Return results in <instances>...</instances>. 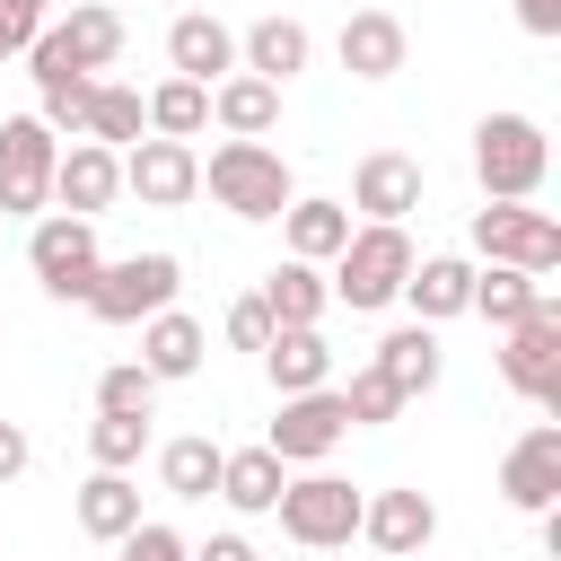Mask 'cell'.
<instances>
[{
	"instance_id": "33",
	"label": "cell",
	"mask_w": 561,
	"mask_h": 561,
	"mask_svg": "<svg viewBox=\"0 0 561 561\" xmlns=\"http://www.w3.org/2000/svg\"><path fill=\"white\" fill-rule=\"evenodd\" d=\"M88 456H96V473H131L149 456V412H96L88 421Z\"/></svg>"
},
{
	"instance_id": "35",
	"label": "cell",
	"mask_w": 561,
	"mask_h": 561,
	"mask_svg": "<svg viewBox=\"0 0 561 561\" xmlns=\"http://www.w3.org/2000/svg\"><path fill=\"white\" fill-rule=\"evenodd\" d=\"M96 412H158V377H149L140 359H114V368L96 377Z\"/></svg>"
},
{
	"instance_id": "41",
	"label": "cell",
	"mask_w": 561,
	"mask_h": 561,
	"mask_svg": "<svg viewBox=\"0 0 561 561\" xmlns=\"http://www.w3.org/2000/svg\"><path fill=\"white\" fill-rule=\"evenodd\" d=\"M193 561H263L245 535H210V543H193Z\"/></svg>"
},
{
	"instance_id": "29",
	"label": "cell",
	"mask_w": 561,
	"mask_h": 561,
	"mask_svg": "<svg viewBox=\"0 0 561 561\" xmlns=\"http://www.w3.org/2000/svg\"><path fill=\"white\" fill-rule=\"evenodd\" d=\"M254 298H263V316H272V324H324V307H333V289H324V272H316V263H272Z\"/></svg>"
},
{
	"instance_id": "15",
	"label": "cell",
	"mask_w": 561,
	"mask_h": 561,
	"mask_svg": "<svg viewBox=\"0 0 561 561\" xmlns=\"http://www.w3.org/2000/svg\"><path fill=\"white\" fill-rule=\"evenodd\" d=\"M359 535H368V552L412 561V552H430V535H438V500H430V491H412V482L368 491V500H359Z\"/></svg>"
},
{
	"instance_id": "21",
	"label": "cell",
	"mask_w": 561,
	"mask_h": 561,
	"mask_svg": "<svg viewBox=\"0 0 561 561\" xmlns=\"http://www.w3.org/2000/svg\"><path fill=\"white\" fill-rule=\"evenodd\" d=\"M307 61H316V35H307L298 18H254V26L237 35V70H254V79H272V88H289Z\"/></svg>"
},
{
	"instance_id": "20",
	"label": "cell",
	"mask_w": 561,
	"mask_h": 561,
	"mask_svg": "<svg viewBox=\"0 0 561 561\" xmlns=\"http://www.w3.org/2000/svg\"><path fill=\"white\" fill-rule=\"evenodd\" d=\"M403 307H412V324H447V316H465L473 307V254H421L412 263V280H403Z\"/></svg>"
},
{
	"instance_id": "13",
	"label": "cell",
	"mask_w": 561,
	"mask_h": 561,
	"mask_svg": "<svg viewBox=\"0 0 561 561\" xmlns=\"http://www.w3.org/2000/svg\"><path fill=\"white\" fill-rule=\"evenodd\" d=\"M421 184H430V175H421L412 149H368V158L351 167V202H342V210H368L377 228H403V219L421 210Z\"/></svg>"
},
{
	"instance_id": "4",
	"label": "cell",
	"mask_w": 561,
	"mask_h": 561,
	"mask_svg": "<svg viewBox=\"0 0 561 561\" xmlns=\"http://www.w3.org/2000/svg\"><path fill=\"white\" fill-rule=\"evenodd\" d=\"M412 237L403 228H377V219H359L351 228V245L333 254V307H351V316H377V307H394L403 298V280H412Z\"/></svg>"
},
{
	"instance_id": "30",
	"label": "cell",
	"mask_w": 561,
	"mask_h": 561,
	"mask_svg": "<svg viewBox=\"0 0 561 561\" xmlns=\"http://www.w3.org/2000/svg\"><path fill=\"white\" fill-rule=\"evenodd\" d=\"M149 131V114H140V88H123V79H96L88 88V123H79V140H96V149H131Z\"/></svg>"
},
{
	"instance_id": "19",
	"label": "cell",
	"mask_w": 561,
	"mask_h": 561,
	"mask_svg": "<svg viewBox=\"0 0 561 561\" xmlns=\"http://www.w3.org/2000/svg\"><path fill=\"white\" fill-rule=\"evenodd\" d=\"M263 377H272V394H316V386H333V342H324V324H272Z\"/></svg>"
},
{
	"instance_id": "32",
	"label": "cell",
	"mask_w": 561,
	"mask_h": 561,
	"mask_svg": "<svg viewBox=\"0 0 561 561\" xmlns=\"http://www.w3.org/2000/svg\"><path fill=\"white\" fill-rule=\"evenodd\" d=\"M158 482H167L175 500H210V491H219V438H202V430H193V438H167V447H158Z\"/></svg>"
},
{
	"instance_id": "9",
	"label": "cell",
	"mask_w": 561,
	"mask_h": 561,
	"mask_svg": "<svg viewBox=\"0 0 561 561\" xmlns=\"http://www.w3.org/2000/svg\"><path fill=\"white\" fill-rule=\"evenodd\" d=\"M53 158H61V140L35 114L0 123V219H44L53 210Z\"/></svg>"
},
{
	"instance_id": "26",
	"label": "cell",
	"mask_w": 561,
	"mask_h": 561,
	"mask_svg": "<svg viewBox=\"0 0 561 561\" xmlns=\"http://www.w3.org/2000/svg\"><path fill=\"white\" fill-rule=\"evenodd\" d=\"M368 368H377V377H386V386L412 403V394H430V386H438L447 351H438V333H430V324H394V333L377 342V359H368Z\"/></svg>"
},
{
	"instance_id": "5",
	"label": "cell",
	"mask_w": 561,
	"mask_h": 561,
	"mask_svg": "<svg viewBox=\"0 0 561 561\" xmlns=\"http://www.w3.org/2000/svg\"><path fill=\"white\" fill-rule=\"evenodd\" d=\"M26 272L44 280V298L61 307H88L96 272H105V245H96V219H70V210H44L26 228Z\"/></svg>"
},
{
	"instance_id": "38",
	"label": "cell",
	"mask_w": 561,
	"mask_h": 561,
	"mask_svg": "<svg viewBox=\"0 0 561 561\" xmlns=\"http://www.w3.org/2000/svg\"><path fill=\"white\" fill-rule=\"evenodd\" d=\"M219 333H228V342H237V351H263V342H272V316H263V298H254V289H245V298H237V307H228V316H219Z\"/></svg>"
},
{
	"instance_id": "18",
	"label": "cell",
	"mask_w": 561,
	"mask_h": 561,
	"mask_svg": "<svg viewBox=\"0 0 561 561\" xmlns=\"http://www.w3.org/2000/svg\"><path fill=\"white\" fill-rule=\"evenodd\" d=\"M333 53H342V70H351V79H368V88H377V79H394V70H403L412 35H403V18H394V9H351V18H342V35H333Z\"/></svg>"
},
{
	"instance_id": "17",
	"label": "cell",
	"mask_w": 561,
	"mask_h": 561,
	"mask_svg": "<svg viewBox=\"0 0 561 561\" xmlns=\"http://www.w3.org/2000/svg\"><path fill=\"white\" fill-rule=\"evenodd\" d=\"M167 70L193 79V88H219V79L237 70V26H219L210 9H184V18L167 26Z\"/></svg>"
},
{
	"instance_id": "37",
	"label": "cell",
	"mask_w": 561,
	"mask_h": 561,
	"mask_svg": "<svg viewBox=\"0 0 561 561\" xmlns=\"http://www.w3.org/2000/svg\"><path fill=\"white\" fill-rule=\"evenodd\" d=\"M44 9H53V0H0V61L44 35Z\"/></svg>"
},
{
	"instance_id": "14",
	"label": "cell",
	"mask_w": 561,
	"mask_h": 561,
	"mask_svg": "<svg viewBox=\"0 0 561 561\" xmlns=\"http://www.w3.org/2000/svg\"><path fill=\"white\" fill-rule=\"evenodd\" d=\"M500 500H508L517 517L561 508V421H535V430L500 456Z\"/></svg>"
},
{
	"instance_id": "3",
	"label": "cell",
	"mask_w": 561,
	"mask_h": 561,
	"mask_svg": "<svg viewBox=\"0 0 561 561\" xmlns=\"http://www.w3.org/2000/svg\"><path fill=\"white\" fill-rule=\"evenodd\" d=\"M202 184H210V202L228 219H280L298 202V175H289V158L272 140H219L210 167H202Z\"/></svg>"
},
{
	"instance_id": "10",
	"label": "cell",
	"mask_w": 561,
	"mask_h": 561,
	"mask_svg": "<svg viewBox=\"0 0 561 561\" xmlns=\"http://www.w3.org/2000/svg\"><path fill=\"white\" fill-rule=\"evenodd\" d=\"M500 377H508V394L561 412V307H552V298H543L526 324L500 333Z\"/></svg>"
},
{
	"instance_id": "39",
	"label": "cell",
	"mask_w": 561,
	"mask_h": 561,
	"mask_svg": "<svg viewBox=\"0 0 561 561\" xmlns=\"http://www.w3.org/2000/svg\"><path fill=\"white\" fill-rule=\"evenodd\" d=\"M26 465H35V438H26L18 421H0V482H18Z\"/></svg>"
},
{
	"instance_id": "7",
	"label": "cell",
	"mask_w": 561,
	"mask_h": 561,
	"mask_svg": "<svg viewBox=\"0 0 561 561\" xmlns=\"http://www.w3.org/2000/svg\"><path fill=\"white\" fill-rule=\"evenodd\" d=\"M359 500L368 491H351L342 473H298V482H280V500H272V517H280V535L289 543H307V552H342L351 535H359Z\"/></svg>"
},
{
	"instance_id": "36",
	"label": "cell",
	"mask_w": 561,
	"mask_h": 561,
	"mask_svg": "<svg viewBox=\"0 0 561 561\" xmlns=\"http://www.w3.org/2000/svg\"><path fill=\"white\" fill-rule=\"evenodd\" d=\"M114 552H123V561H193V543H184L175 526H158V517H140V526H131Z\"/></svg>"
},
{
	"instance_id": "2",
	"label": "cell",
	"mask_w": 561,
	"mask_h": 561,
	"mask_svg": "<svg viewBox=\"0 0 561 561\" xmlns=\"http://www.w3.org/2000/svg\"><path fill=\"white\" fill-rule=\"evenodd\" d=\"M552 175V140L535 114H482L473 123V184L482 202H535Z\"/></svg>"
},
{
	"instance_id": "34",
	"label": "cell",
	"mask_w": 561,
	"mask_h": 561,
	"mask_svg": "<svg viewBox=\"0 0 561 561\" xmlns=\"http://www.w3.org/2000/svg\"><path fill=\"white\" fill-rule=\"evenodd\" d=\"M333 394H342V421H351V430H386V421L403 412V394H394L377 368H359V377H351V386H333Z\"/></svg>"
},
{
	"instance_id": "16",
	"label": "cell",
	"mask_w": 561,
	"mask_h": 561,
	"mask_svg": "<svg viewBox=\"0 0 561 561\" xmlns=\"http://www.w3.org/2000/svg\"><path fill=\"white\" fill-rule=\"evenodd\" d=\"M114 193H123V149L61 140V158H53V210H70V219H105Z\"/></svg>"
},
{
	"instance_id": "1",
	"label": "cell",
	"mask_w": 561,
	"mask_h": 561,
	"mask_svg": "<svg viewBox=\"0 0 561 561\" xmlns=\"http://www.w3.org/2000/svg\"><path fill=\"white\" fill-rule=\"evenodd\" d=\"M114 53H123V18H114L105 0H70V18H44V35L26 44V61H35V96L114 70Z\"/></svg>"
},
{
	"instance_id": "27",
	"label": "cell",
	"mask_w": 561,
	"mask_h": 561,
	"mask_svg": "<svg viewBox=\"0 0 561 561\" xmlns=\"http://www.w3.org/2000/svg\"><path fill=\"white\" fill-rule=\"evenodd\" d=\"M70 508H79V535H88V543H123V535L140 526V482H131V473H88Z\"/></svg>"
},
{
	"instance_id": "6",
	"label": "cell",
	"mask_w": 561,
	"mask_h": 561,
	"mask_svg": "<svg viewBox=\"0 0 561 561\" xmlns=\"http://www.w3.org/2000/svg\"><path fill=\"white\" fill-rule=\"evenodd\" d=\"M465 237H473L482 263H508V272H526V280L561 272V219L535 210V202H482Z\"/></svg>"
},
{
	"instance_id": "40",
	"label": "cell",
	"mask_w": 561,
	"mask_h": 561,
	"mask_svg": "<svg viewBox=\"0 0 561 561\" xmlns=\"http://www.w3.org/2000/svg\"><path fill=\"white\" fill-rule=\"evenodd\" d=\"M517 26H526L535 44H552V35H561V0H517Z\"/></svg>"
},
{
	"instance_id": "23",
	"label": "cell",
	"mask_w": 561,
	"mask_h": 561,
	"mask_svg": "<svg viewBox=\"0 0 561 561\" xmlns=\"http://www.w3.org/2000/svg\"><path fill=\"white\" fill-rule=\"evenodd\" d=\"M202 351H210V324H202V316H184V307H167V316H149V324H140V368H149L158 386L193 377V368H202Z\"/></svg>"
},
{
	"instance_id": "25",
	"label": "cell",
	"mask_w": 561,
	"mask_h": 561,
	"mask_svg": "<svg viewBox=\"0 0 561 561\" xmlns=\"http://www.w3.org/2000/svg\"><path fill=\"white\" fill-rule=\"evenodd\" d=\"M280 237H289V263H333L342 245H351V210L342 202H324V193H298L289 210H280Z\"/></svg>"
},
{
	"instance_id": "22",
	"label": "cell",
	"mask_w": 561,
	"mask_h": 561,
	"mask_svg": "<svg viewBox=\"0 0 561 561\" xmlns=\"http://www.w3.org/2000/svg\"><path fill=\"white\" fill-rule=\"evenodd\" d=\"M210 123H219L228 140H272V131H280V88L254 79V70H228V79L210 88Z\"/></svg>"
},
{
	"instance_id": "11",
	"label": "cell",
	"mask_w": 561,
	"mask_h": 561,
	"mask_svg": "<svg viewBox=\"0 0 561 561\" xmlns=\"http://www.w3.org/2000/svg\"><path fill=\"white\" fill-rule=\"evenodd\" d=\"M342 438H351V421H342V394H333V386L280 394V412H272V430H263V447H272L280 465H324Z\"/></svg>"
},
{
	"instance_id": "8",
	"label": "cell",
	"mask_w": 561,
	"mask_h": 561,
	"mask_svg": "<svg viewBox=\"0 0 561 561\" xmlns=\"http://www.w3.org/2000/svg\"><path fill=\"white\" fill-rule=\"evenodd\" d=\"M175 289H184V263L149 245V254H123V263H105V272H96L88 316H96V324H149V316H167V307H175Z\"/></svg>"
},
{
	"instance_id": "31",
	"label": "cell",
	"mask_w": 561,
	"mask_h": 561,
	"mask_svg": "<svg viewBox=\"0 0 561 561\" xmlns=\"http://www.w3.org/2000/svg\"><path fill=\"white\" fill-rule=\"evenodd\" d=\"M140 114H149L158 140H202V131H210V88H193V79H158V88L140 96Z\"/></svg>"
},
{
	"instance_id": "12",
	"label": "cell",
	"mask_w": 561,
	"mask_h": 561,
	"mask_svg": "<svg viewBox=\"0 0 561 561\" xmlns=\"http://www.w3.org/2000/svg\"><path fill=\"white\" fill-rule=\"evenodd\" d=\"M123 193H140L149 210H184L193 193H202V158H193V140H131L123 149Z\"/></svg>"
},
{
	"instance_id": "28",
	"label": "cell",
	"mask_w": 561,
	"mask_h": 561,
	"mask_svg": "<svg viewBox=\"0 0 561 561\" xmlns=\"http://www.w3.org/2000/svg\"><path fill=\"white\" fill-rule=\"evenodd\" d=\"M543 298H552L543 280H526V272H508V263H473V307H465V316H482L491 333H508V324H526Z\"/></svg>"
},
{
	"instance_id": "24",
	"label": "cell",
	"mask_w": 561,
	"mask_h": 561,
	"mask_svg": "<svg viewBox=\"0 0 561 561\" xmlns=\"http://www.w3.org/2000/svg\"><path fill=\"white\" fill-rule=\"evenodd\" d=\"M280 482H289V465H280L272 447H219V491H210V500H228L237 517H272Z\"/></svg>"
}]
</instances>
